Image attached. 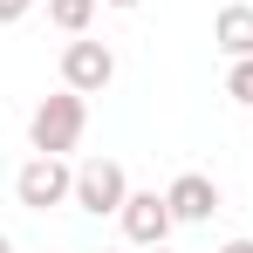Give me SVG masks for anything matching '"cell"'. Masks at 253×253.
I'll list each match as a JSON object with an SVG mask.
<instances>
[{
	"label": "cell",
	"instance_id": "6da1fadb",
	"mask_svg": "<svg viewBox=\"0 0 253 253\" xmlns=\"http://www.w3.org/2000/svg\"><path fill=\"white\" fill-rule=\"evenodd\" d=\"M83 130H89V103L76 89H55V96L35 103V117H28V144H35L42 158H69V151L83 144Z\"/></svg>",
	"mask_w": 253,
	"mask_h": 253
},
{
	"label": "cell",
	"instance_id": "7a4b0ae2",
	"mask_svg": "<svg viewBox=\"0 0 253 253\" xmlns=\"http://www.w3.org/2000/svg\"><path fill=\"white\" fill-rule=\"evenodd\" d=\"M14 199L28 212H48V206H76V165L69 158H28V165L14 171Z\"/></svg>",
	"mask_w": 253,
	"mask_h": 253
},
{
	"label": "cell",
	"instance_id": "3957f363",
	"mask_svg": "<svg viewBox=\"0 0 253 253\" xmlns=\"http://www.w3.org/2000/svg\"><path fill=\"white\" fill-rule=\"evenodd\" d=\"M110 83H117V55H110V42L69 35V48H62V89H76V96H103Z\"/></svg>",
	"mask_w": 253,
	"mask_h": 253
},
{
	"label": "cell",
	"instance_id": "277c9868",
	"mask_svg": "<svg viewBox=\"0 0 253 253\" xmlns=\"http://www.w3.org/2000/svg\"><path fill=\"white\" fill-rule=\"evenodd\" d=\"M124 199H130V178H124L117 158H83L76 165V206L83 212L110 219V212H124Z\"/></svg>",
	"mask_w": 253,
	"mask_h": 253
},
{
	"label": "cell",
	"instance_id": "5b68a950",
	"mask_svg": "<svg viewBox=\"0 0 253 253\" xmlns=\"http://www.w3.org/2000/svg\"><path fill=\"white\" fill-rule=\"evenodd\" d=\"M117 219H124V240H130V247H165L171 226H178L171 206H165V192H130Z\"/></svg>",
	"mask_w": 253,
	"mask_h": 253
},
{
	"label": "cell",
	"instance_id": "8992f818",
	"mask_svg": "<svg viewBox=\"0 0 253 253\" xmlns=\"http://www.w3.org/2000/svg\"><path fill=\"white\" fill-rule=\"evenodd\" d=\"M165 206H171L178 226H206L212 212H219V185H212L206 171H178V178L165 185Z\"/></svg>",
	"mask_w": 253,
	"mask_h": 253
},
{
	"label": "cell",
	"instance_id": "52a82bcc",
	"mask_svg": "<svg viewBox=\"0 0 253 253\" xmlns=\"http://www.w3.org/2000/svg\"><path fill=\"white\" fill-rule=\"evenodd\" d=\"M212 42L226 62H247L253 55V7L247 0H233V7H219V21H212Z\"/></svg>",
	"mask_w": 253,
	"mask_h": 253
},
{
	"label": "cell",
	"instance_id": "ba28073f",
	"mask_svg": "<svg viewBox=\"0 0 253 253\" xmlns=\"http://www.w3.org/2000/svg\"><path fill=\"white\" fill-rule=\"evenodd\" d=\"M48 21H55L62 35H89V21H96V0H48Z\"/></svg>",
	"mask_w": 253,
	"mask_h": 253
},
{
	"label": "cell",
	"instance_id": "9c48e42d",
	"mask_svg": "<svg viewBox=\"0 0 253 253\" xmlns=\"http://www.w3.org/2000/svg\"><path fill=\"white\" fill-rule=\"evenodd\" d=\"M226 96H233V103H247V110H253V55H247V62H233V69H226Z\"/></svg>",
	"mask_w": 253,
	"mask_h": 253
},
{
	"label": "cell",
	"instance_id": "30bf717a",
	"mask_svg": "<svg viewBox=\"0 0 253 253\" xmlns=\"http://www.w3.org/2000/svg\"><path fill=\"white\" fill-rule=\"evenodd\" d=\"M28 7H35V0H0V28H7V21H21Z\"/></svg>",
	"mask_w": 253,
	"mask_h": 253
},
{
	"label": "cell",
	"instance_id": "8fae6325",
	"mask_svg": "<svg viewBox=\"0 0 253 253\" xmlns=\"http://www.w3.org/2000/svg\"><path fill=\"white\" fill-rule=\"evenodd\" d=\"M219 253H253V240H226V247H219Z\"/></svg>",
	"mask_w": 253,
	"mask_h": 253
},
{
	"label": "cell",
	"instance_id": "7c38bea8",
	"mask_svg": "<svg viewBox=\"0 0 253 253\" xmlns=\"http://www.w3.org/2000/svg\"><path fill=\"white\" fill-rule=\"evenodd\" d=\"M103 7H137V0H103Z\"/></svg>",
	"mask_w": 253,
	"mask_h": 253
},
{
	"label": "cell",
	"instance_id": "4fadbf2b",
	"mask_svg": "<svg viewBox=\"0 0 253 253\" xmlns=\"http://www.w3.org/2000/svg\"><path fill=\"white\" fill-rule=\"evenodd\" d=\"M0 253H14V240H7V233H0Z\"/></svg>",
	"mask_w": 253,
	"mask_h": 253
},
{
	"label": "cell",
	"instance_id": "5bb4252c",
	"mask_svg": "<svg viewBox=\"0 0 253 253\" xmlns=\"http://www.w3.org/2000/svg\"><path fill=\"white\" fill-rule=\"evenodd\" d=\"M144 253H171V247H144Z\"/></svg>",
	"mask_w": 253,
	"mask_h": 253
}]
</instances>
